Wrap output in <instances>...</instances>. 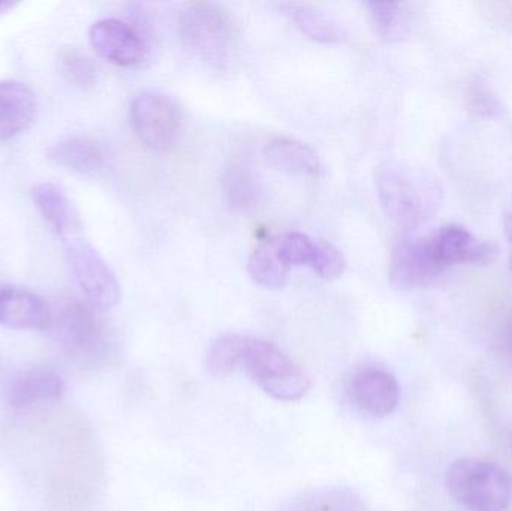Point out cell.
Listing matches in <instances>:
<instances>
[{
  "instance_id": "obj_12",
  "label": "cell",
  "mask_w": 512,
  "mask_h": 511,
  "mask_svg": "<svg viewBox=\"0 0 512 511\" xmlns=\"http://www.w3.org/2000/svg\"><path fill=\"white\" fill-rule=\"evenodd\" d=\"M435 254L445 267L453 264H483L492 261L495 248L478 239L462 225H445L430 237Z\"/></svg>"
},
{
  "instance_id": "obj_28",
  "label": "cell",
  "mask_w": 512,
  "mask_h": 511,
  "mask_svg": "<svg viewBox=\"0 0 512 511\" xmlns=\"http://www.w3.org/2000/svg\"><path fill=\"white\" fill-rule=\"evenodd\" d=\"M508 338H510V344H511V347H512V321H511V324H510V329H508Z\"/></svg>"
},
{
  "instance_id": "obj_16",
  "label": "cell",
  "mask_w": 512,
  "mask_h": 511,
  "mask_svg": "<svg viewBox=\"0 0 512 511\" xmlns=\"http://www.w3.org/2000/svg\"><path fill=\"white\" fill-rule=\"evenodd\" d=\"M264 155L274 168L289 176L318 179L324 173L318 153L294 138H273L265 144Z\"/></svg>"
},
{
  "instance_id": "obj_14",
  "label": "cell",
  "mask_w": 512,
  "mask_h": 511,
  "mask_svg": "<svg viewBox=\"0 0 512 511\" xmlns=\"http://www.w3.org/2000/svg\"><path fill=\"white\" fill-rule=\"evenodd\" d=\"M38 99L20 81H0V141L11 140L35 122Z\"/></svg>"
},
{
  "instance_id": "obj_7",
  "label": "cell",
  "mask_w": 512,
  "mask_h": 511,
  "mask_svg": "<svg viewBox=\"0 0 512 511\" xmlns=\"http://www.w3.org/2000/svg\"><path fill=\"white\" fill-rule=\"evenodd\" d=\"M66 260L75 285L89 305L96 309L114 308L122 291L111 267L102 255L83 239L68 240Z\"/></svg>"
},
{
  "instance_id": "obj_15",
  "label": "cell",
  "mask_w": 512,
  "mask_h": 511,
  "mask_svg": "<svg viewBox=\"0 0 512 511\" xmlns=\"http://www.w3.org/2000/svg\"><path fill=\"white\" fill-rule=\"evenodd\" d=\"M0 323L9 329L44 330L51 326V311L32 291L3 288L0 290Z\"/></svg>"
},
{
  "instance_id": "obj_2",
  "label": "cell",
  "mask_w": 512,
  "mask_h": 511,
  "mask_svg": "<svg viewBox=\"0 0 512 511\" xmlns=\"http://www.w3.org/2000/svg\"><path fill=\"white\" fill-rule=\"evenodd\" d=\"M240 369L256 386L280 402H297L312 387L309 375L273 342L245 336Z\"/></svg>"
},
{
  "instance_id": "obj_24",
  "label": "cell",
  "mask_w": 512,
  "mask_h": 511,
  "mask_svg": "<svg viewBox=\"0 0 512 511\" xmlns=\"http://www.w3.org/2000/svg\"><path fill=\"white\" fill-rule=\"evenodd\" d=\"M59 68L63 77L80 89H92L98 83V68L92 59L81 53L78 48L68 47L60 51Z\"/></svg>"
},
{
  "instance_id": "obj_26",
  "label": "cell",
  "mask_w": 512,
  "mask_h": 511,
  "mask_svg": "<svg viewBox=\"0 0 512 511\" xmlns=\"http://www.w3.org/2000/svg\"><path fill=\"white\" fill-rule=\"evenodd\" d=\"M505 236L508 239V245H510V255H508V263H510V270L512 273V212L505 216L504 221Z\"/></svg>"
},
{
  "instance_id": "obj_23",
  "label": "cell",
  "mask_w": 512,
  "mask_h": 511,
  "mask_svg": "<svg viewBox=\"0 0 512 511\" xmlns=\"http://www.w3.org/2000/svg\"><path fill=\"white\" fill-rule=\"evenodd\" d=\"M373 23L382 39L397 42L408 35L409 20L402 3H367Z\"/></svg>"
},
{
  "instance_id": "obj_3",
  "label": "cell",
  "mask_w": 512,
  "mask_h": 511,
  "mask_svg": "<svg viewBox=\"0 0 512 511\" xmlns=\"http://www.w3.org/2000/svg\"><path fill=\"white\" fill-rule=\"evenodd\" d=\"M451 497L468 511H507L512 503L510 474L489 461L459 459L447 473Z\"/></svg>"
},
{
  "instance_id": "obj_27",
  "label": "cell",
  "mask_w": 512,
  "mask_h": 511,
  "mask_svg": "<svg viewBox=\"0 0 512 511\" xmlns=\"http://www.w3.org/2000/svg\"><path fill=\"white\" fill-rule=\"evenodd\" d=\"M15 6H17V3L9 2V0H0V15L6 14V12L11 11Z\"/></svg>"
},
{
  "instance_id": "obj_21",
  "label": "cell",
  "mask_w": 512,
  "mask_h": 511,
  "mask_svg": "<svg viewBox=\"0 0 512 511\" xmlns=\"http://www.w3.org/2000/svg\"><path fill=\"white\" fill-rule=\"evenodd\" d=\"M289 272L291 270L283 264L277 254L273 237L262 240L251 258H249V273L256 284L270 290H279L288 284Z\"/></svg>"
},
{
  "instance_id": "obj_13",
  "label": "cell",
  "mask_w": 512,
  "mask_h": 511,
  "mask_svg": "<svg viewBox=\"0 0 512 511\" xmlns=\"http://www.w3.org/2000/svg\"><path fill=\"white\" fill-rule=\"evenodd\" d=\"M48 158L59 167L84 176L101 174L110 164L107 147L95 138L81 135L57 141L48 149Z\"/></svg>"
},
{
  "instance_id": "obj_8",
  "label": "cell",
  "mask_w": 512,
  "mask_h": 511,
  "mask_svg": "<svg viewBox=\"0 0 512 511\" xmlns=\"http://www.w3.org/2000/svg\"><path fill=\"white\" fill-rule=\"evenodd\" d=\"M89 39L102 59L123 68L140 65L149 54L147 36L134 21L102 18L90 27Z\"/></svg>"
},
{
  "instance_id": "obj_17",
  "label": "cell",
  "mask_w": 512,
  "mask_h": 511,
  "mask_svg": "<svg viewBox=\"0 0 512 511\" xmlns=\"http://www.w3.org/2000/svg\"><path fill=\"white\" fill-rule=\"evenodd\" d=\"M32 197L36 209L51 228L63 239H74L80 231L81 222L74 204L63 189L54 183H39L33 188Z\"/></svg>"
},
{
  "instance_id": "obj_20",
  "label": "cell",
  "mask_w": 512,
  "mask_h": 511,
  "mask_svg": "<svg viewBox=\"0 0 512 511\" xmlns=\"http://www.w3.org/2000/svg\"><path fill=\"white\" fill-rule=\"evenodd\" d=\"M221 186L228 206L237 212L255 209L261 197V188L254 171L240 161H231L224 168Z\"/></svg>"
},
{
  "instance_id": "obj_4",
  "label": "cell",
  "mask_w": 512,
  "mask_h": 511,
  "mask_svg": "<svg viewBox=\"0 0 512 511\" xmlns=\"http://www.w3.org/2000/svg\"><path fill=\"white\" fill-rule=\"evenodd\" d=\"M183 47L213 69H225L233 57L234 33L227 14L212 3H191L179 15Z\"/></svg>"
},
{
  "instance_id": "obj_25",
  "label": "cell",
  "mask_w": 512,
  "mask_h": 511,
  "mask_svg": "<svg viewBox=\"0 0 512 511\" xmlns=\"http://www.w3.org/2000/svg\"><path fill=\"white\" fill-rule=\"evenodd\" d=\"M466 104H468L469 111H472L475 116H495L501 110L498 98L493 95L492 90L486 86V83L480 80L469 87Z\"/></svg>"
},
{
  "instance_id": "obj_10",
  "label": "cell",
  "mask_w": 512,
  "mask_h": 511,
  "mask_svg": "<svg viewBox=\"0 0 512 511\" xmlns=\"http://www.w3.org/2000/svg\"><path fill=\"white\" fill-rule=\"evenodd\" d=\"M277 254L289 270L309 267L319 278L333 281L345 272L342 252L330 243L312 239L300 231H286L273 236Z\"/></svg>"
},
{
  "instance_id": "obj_19",
  "label": "cell",
  "mask_w": 512,
  "mask_h": 511,
  "mask_svg": "<svg viewBox=\"0 0 512 511\" xmlns=\"http://www.w3.org/2000/svg\"><path fill=\"white\" fill-rule=\"evenodd\" d=\"M65 392V384L56 372L36 368L26 372L12 386L11 404L23 408L41 402L59 401Z\"/></svg>"
},
{
  "instance_id": "obj_29",
  "label": "cell",
  "mask_w": 512,
  "mask_h": 511,
  "mask_svg": "<svg viewBox=\"0 0 512 511\" xmlns=\"http://www.w3.org/2000/svg\"><path fill=\"white\" fill-rule=\"evenodd\" d=\"M315 511H331V510H327V509H318V510H315Z\"/></svg>"
},
{
  "instance_id": "obj_22",
  "label": "cell",
  "mask_w": 512,
  "mask_h": 511,
  "mask_svg": "<svg viewBox=\"0 0 512 511\" xmlns=\"http://www.w3.org/2000/svg\"><path fill=\"white\" fill-rule=\"evenodd\" d=\"M245 335L227 333L210 344L206 354V369L212 377L227 378L240 369Z\"/></svg>"
},
{
  "instance_id": "obj_11",
  "label": "cell",
  "mask_w": 512,
  "mask_h": 511,
  "mask_svg": "<svg viewBox=\"0 0 512 511\" xmlns=\"http://www.w3.org/2000/svg\"><path fill=\"white\" fill-rule=\"evenodd\" d=\"M352 404L373 419H384L400 404V386L393 374L379 366H363L349 378Z\"/></svg>"
},
{
  "instance_id": "obj_18",
  "label": "cell",
  "mask_w": 512,
  "mask_h": 511,
  "mask_svg": "<svg viewBox=\"0 0 512 511\" xmlns=\"http://www.w3.org/2000/svg\"><path fill=\"white\" fill-rule=\"evenodd\" d=\"M280 9L283 14L288 15L289 20L301 33L313 41L337 44L346 38L345 29L339 21L313 6L303 5V3H282Z\"/></svg>"
},
{
  "instance_id": "obj_9",
  "label": "cell",
  "mask_w": 512,
  "mask_h": 511,
  "mask_svg": "<svg viewBox=\"0 0 512 511\" xmlns=\"http://www.w3.org/2000/svg\"><path fill=\"white\" fill-rule=\"evenodd\" d=\"M447 267L435 254L430 237H406L393 249L390 263L391 284L400 290H418L435 284Z\"/></svg>"
},
{
  "instance_id": "obj_6",
  "label": "cell",
  "mask_w": 512,
  "mask_h": 511,
  "mask_svg": "<svg viewBox=\"0 0 512 511\" xmlns=\"http://www.w3.org/2000/svg\"><path fill=\"white\" fill-rule=\"evenodd\" d=\"M182 108L164 93H138L129 105V122L141 143L155 152L171 149L182 129Z\"/></svg>"
},
{
  "instance_id": "obj_1",
  "label": "cell",
  "mask_w": 512,
  "mask_h": 511,
  "mask_svg": "<svg viewBox=\"0 0 512 511\" xmlns=\"http://www.w3.org/2000/svg\"><path fill=\"white\" fill-rule=\"evenodd\" d=\"M376 195L385 216L403 230L420 227L441 206L442 191L420 168L382 162L375 171Z\"/></svg>"
},
{
  "instance_id": "obj_5",
  "label": "cell",
  "mask_w": 512,
  "mask_h": 511,
  "mask_svg": "<svg viewBox=\"0 0 512 511\" xmlns=\"http://www.w3.org/2000/svg\"><path fill=\"white\" fill-rule=\"evenodd\" d=\"M51 324L65 353L83 366H98L110 353V335L96 308L77 300L60 303Z\"/></svg>"
}]
</instances>
